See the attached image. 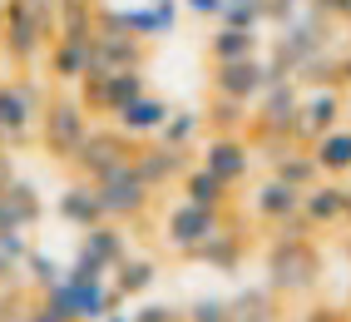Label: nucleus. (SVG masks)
I'll return each instance as SVG.
<instances>
[{"mask_svg": "<svg viewBox=\"0 0 351 322\" xmlns=\"http://www.w3.org/2000/svg\"><path fill=\"white\" fill-rule=\"evenodd\" d=\"M302 218H307L312 228L341 223L346 218V189H341V183H312V189L302 194Z\"/></svg>", "mask_w": 351, "mask_h": 322, "instance_id": "4be33fe9", "label": "nucleus"}, {"mask_svg": "<svg viewBox=\"0 0 351 322\" xmlns=\"http://www.w3.org/2000/svg\"><path fill=\"white\" fill-rule=\"evenodd\" d=\"M297 119H302V89H297V80H272L263 95H257V134L297 139Z\"/></svg>", "mask_w": 351, "mask_h": 322, "instance_id": "f8f14e48", "label": "nucleus"}, {"mask_svg": "<svg viewBox=\"0 0 351 322\" xmlns=\"http://www.w3.org/2000/svg\"><path fill=\"white\" fill-rule=\"evenodd\" d=\"M183 10L198 15V20H218L223 15V0H183Z\"/></svg>", "mask_w": 351, "mask_h": 322, "instance_id": "ea45409f", "label": "nucleus"}, {"mask_svg": "<svg viewBox=\"0 0 351 322\" xmlns=\"http://www.w3.org/2000/svg\"><path fill=\"white\" fill-rule=\"evenodd\" d=\"M45 60H50V75H55L60 84H80V80L89 75V40H64V35H55Z\"/></svg>", "mask_w": 351, "mask_h": 322, "instance_id": "412c9836", "label": "nucleus"}, {"mask_svg": "<svg viewBox=\"0 0 351 322\" xmlns=\"http://www.w3.org/2000/svg\"><path fill=\"white\" fill-rule=\"evenodd\" d=\"M89 129L95 124H89V109H84L80 95H55L45 104V114H40V144L55 159H75L80 144L89 139Z\"/></svg>", "mask_w": 351, "mask_h": 322, "instance_id": "39448f33", "label": "nucleus"}, {"mask_svg": "<svg viewBox=\"0 0 351 322\" xmlns=\"http://www.w3.org/2000/svg\"><path fill=\"white\" fill-rule=\"evenodd\" d=\"M208 55L213 65H228V60H252L257 55V30H232V25H218L213 40H208Z\"/></svg>", "mask_w": 351, "mask_h": 322, "instance_id": "a878e982", "label": "nucleus"}, {"mask_svg": "<svg viewBox=\"0 0 351 322\" xmlns=\"http://www.w3.org/2000/svg\"><path fill=\"white\" fill-rule=\"evenodd\" d=\"M10 228H25V223H20V209L10 203V194L0 189V233H10Z\"/></svg>", "mask_w": 351, "mask_h": 322, "instance_id": "58836bf2", "label": "nucleus"}, {"mask_svg": "<svg viewBox=\"0 0 351 322\" xmlns=\"http://www.w3.org/2000/svg\"><path fill=\"white\" fill-rule=\"evenodd\" d=\"M25 258H30V238L25 228H10L0 233V288H15L20 273H25Z\"/></svg>", "mask_w": 351, "mask_h": 322, "instance_id": "c85d7f7f", "label": "nucleus"}, {"mask_svg": "<svg viewBox=\"0 0 351 322\" xmlns=\"http://www.w3.org/2000/svg\"><path fill=\"white\" fill-rule=\"evenodd\" d=\"M169 114H173V109L163 104L158 95H149V89H144L134 104H124L119 114H114V124H119L129 139H158V129H163V119H169Z\"/></svg>", "mask_w": 351, "mask_h": 322, "instance_id": "a211bd4d", "label": "nucleus"}, {"mask_svg": "<svg viewBox=\"0 0 351 322\" xmlns=\"http://www.w3.org/2000/svg\"><path fill=\"white\" fill-rule=\"evenodd\" d=\"M25 278L45 292V288H55V283L64 278V268L50 258V253H35V248H30V258H25Z\"/></svg>", "mask_w": 351, "mask_h": 322, "instance_id": "72a5a7b5", "label": "nucleus"}, {"mask_svg": "<svg viewBox=\"0 0 351 322\" xmlns=\"http://www.w3.org/2000/svg\"><path fill=\"white\" fill-rule=\"evenodd\" d=\"M15 179V164H10V154L5 149H0V189H5V183Z\"/></svg>", "mask_w": 351, "mask_h": 322, "instance_id": "37998d69", "label": "nucleus"}, {"mask_svg": "<svg viewBox=\"0 0 351 322\" xmlns=\"http://www.w3.org/2000/svg\"><path fill=\"white\" fill-rule=\"evenodd\" d=\"M104 322H134V312H109Z\"/></svg>", "mask_w": 351, "mask_h": 322, "instance_id": "c03bdc74", "label": "nucleus"}, {"mask_svg": "<svg viewBox=\"0 0 351 322\" xmlns=\"http://www.w3.org/2000/svg\"><path fill=\"white\" fill-rule=\"evenodd\" d=\"M302 322H346V317H341L337 308H312V312L302 317Z\"/></svg>", "mask_w": 351, "mask_h": 322, "instance_id": "79ce46f5", "label": "nucleus"}, {"mask_svg": "<svg viewBox=\"0 0 351 322\" xmlns=\"http://www.w3.org/2000/svg\"><path fill=\"white\" fill-rule=\"evenodd\" d=\"M183 198H193V203H203V209H228L232 203V183H223L213 169H189L183 174Z\"/></svg>", "mask_w": 351, "mask_h": 322, "instance_id": "b1692460", "label": "nucleus"}, {"mask_svg": "<svg viewBox=\"0 0 351 322\" xmlns=\"http://www.w3.org/2000/svg\"><path fill=\"white\" fill-rule=\"evenodd\" d=\"M178 10H183V0H144V5H114L119 25L134 30L138 40H163V35H173Z\"/></svg>", "mask_w": 351, "mask_h": 322, "instance_id": "ddd939ff", "label": "nucleus"}, {"mask_svg": "<svg viewBox=\"0 0 351 322\" xmlns=\"http://www.w3.org/2000/svg\"><path fill=\"white\" fill-rule=\"evenodd\" d=\"M223 214L228 209H203V203H193V198H178L173 209H169V218H163V243L169 248H178L183 258L198 248V243H208L213 233H223Z\"/></svg>", "mask_w": 351, "mask_h": 322, "instance_id": "1a4fd4ad", "label": "nucleus"}, {"mask_svg": "<svg viewBox=\"0 0 351 322\" xmlns=\"http://www.w3.org/2000/svg\"><path fill=\"white\" fill-rule=\"evenodd\" d=\"M80 258L84 263H95L99 273H114L124 258H129V233H124V223H95V228H84V238H80Z\"/></svg>", "mask_w": 351, "mask_h": 322, "instance_id": "4468645a", "label": "nucleus"}, {"mask_svg": "<svg viewBox=\"0 0 351 322\" xmlns=\"http://www.w3.org/2000/svg\"><path fill=\"white\" fill-rule=\"evenodd\" d=\"M109 278H114V288H119L124 297H138V292H149V288L158 283V263H154V258H134V253H129V258L114 268Z\"/></svg>", "mask_w": 351, "mask_h": 322, "instance_id": "cd10ccee", "label": "nucleus"}, {"mask_svg": "<svg viewBox=\"0 0 351 322\" xmlns=\"http://www.w3.org/2000/svg\"><path fill=\"white\" fill-rule=\"evenodd\" d=\"M55 30V20L35 10L30 0H5V15H0V40H5V55L15 65H35L50 55V35Z\"/></svg>", "mask_w": 351, "mask_h": 322, "instance_id": "7ed1b4c3", "label": "nucleus"}, {"mask_svg": "<svg viewBox=\"0 0 351 322\" xmlns=\"http://www.w3.org/2000/svg\"><path fill=\"white\" fill-rule=\"evenodd\" d=\"M252 322H272V317H252Z\"/></svg>", "mask_w": 351, "mask_h": 322, "instance_id": "49530a36", "label": "nucleus"}, {"mask_svg": "<svg viewBox=\"0 0 351 322\" xmlns=\"http://www.w3.org/2000/svg\"><path fill=\"white\" fill-rule=\"evenodd\" d=\"M189 322H238V317H232V303H223V297H198L189 308Z\"/></svg>", "mask_w": 351, "mask_h": 322, "instance_id": "c9c22d12", "label": "nucleus"}, {"mask_svg": "<svg viewBox=\"0 0 351 322\" xmlns=\"http://www.w3.org/2000/svg\"><path fill=\"white\" fill-rule=\"evenodd\" d=\"M208 119L218 124V134H238V129L247 124V104H238V100H223V95H213V109H208Z\"/></svg>", "mask_w": 351, "mask_h": 322, "instance_id": "473e14b6", "label": "nucleus"}, {"mask_svg": "<svg viewBox=\"0 0 351 322\" xmlns=\"http://www.w3.org/2000/svg\"><path fill=\"white\" fill-rule=\"evenodd\" d=\"M317 273H322V258L312 253L307 238L277 233V243L267 248V288L272 292H312Z\"/></svg>", "mask_w": 351, "mask_h": 322, "instance_id": "423d86ee", "label": "nucleus"}, {"mask_svg": "<svg viewBox=\"0 0 351 322\" xmlns=\"http://www.w3.org/2000/svg\"><path fill=\"white\" fill-rule=\"evenodd\" d=\"M45 104H50V95H45V84L30 80V75L0 84V144H25L35 134V124H40Z\"/></svg>", "mask_w": 351, "mask_h": 322, "instance_id": "20e7f679", "label": "nucleus"}, {"mask_svg": "<svg viewBox=\"0 0 351 322\" xmlns=\"http://www.w3.org/2000/svg\"><path fill=\"white\" fill-rule=\"evenodd\" d=\"M272 179H282V183H292V189H312V183L322 179V164H317V154L307 149H287L282 159L272 164Z\"/></svg>", "mask_w": 351, "mask_h": 322, "instance_id": "bb28decb", "label": "nucleus"}, {"mask_svg": "<svg viewBox=\"0 0 351 322\" xmlns=\"http://www.w3.org/2000/svg\"><path fill=\"white\" fill-rule=\"evenodd\" d=\"M45 303L64 312L69 322H104L109 312H119L129 297L114 288V278H89L80 268H64V278L55 288H45Z\"/></svg>", "mask_w": 351, "mask_h": 322, "instance_id": "f257e3e1", "label": "nucleus"}, {"mask_svg": "<svg viewBox=\"0 0 351 322\" xmlns=\"http://www.w3.org/2000/svg\"><path fill=\"white\" fill-rule=\"evenodd\" d=\"M198 134H203V114H198V109H173L169 119H163V129H158V144L189 149Z\"/></svg>", "mask_w": 351, "mask_h": 322, "instance_id": "c756f323", "label": "nucleus"}, {"mask_svg": "<svg viewBox=\"0 0 351 322\" xmlns=\"http://www.w3.org/2000/svg\"><path fill=\"white\" fill-rule=\"evenodd\" d=\"M302 194L307 189H292V183H282V179H267L263 189L252 194V214L267 218V223H287V218L302 214Z\"/></svg>", "mask_w": 351, "mask_h": 322, "instance_id": "6ab92c4d", "label": "nucleus"}, {"mask_svg": "<svg viewBox=\"0 0 351 322\" xmlns=\"http://www.w3.org/2000/svg\"><path fill=\"white\" fill-rule=\"evenodd\" d=\"M149 89V75L138 70H114V75H89V80H80V100H84V109L89 114H119L124 104H134L138 95Z\"/></svg>", "mask_w": 351, "mask_h": 322, "instance_id": "9d476101", "label": "nucleus"}, {"mask_svg": "<svg viewBox=\"0 0 351 322\" xmlns=\"http://www.w3.org/2000/svg\"><path fill=\"white\" fill-rule=\"evenodd\" d=\"M341 114H346V100H341V89H337V84L317 89V95H307V100H302L297 139H322L326 129H337V124H341Z\"/></svg>", "mask_w": 351, "mask_h": 322, "instance_id": "dca6fc26", "label": "nucleus"}, {"mask_svg": "<svg viewBox=\"0 0 351 322\" xmlns=\"http://www.w3.org/2000/svg\"><path fill=\"white\" fill-rule=\"evenodd\" d=\"M134 169L144 174L149 189H169V183H183V174H189V149L154 144V149H144V154H134Z\"/></svg>", "mask_w": 351, "mask_h": 322, "instance_id": "f3484780", "label": "nucleus"}, {"mask_svg": "<svg viewBox=\"0 0 351 322\" xmlns=\"http://www.w3.org/2000/svg\"><path fill=\"white\" fill-rule=\"evenodd\" d=\"M0 55H5V40H0Z\"/></svg>", "mask_w": 351, "mask_h": 322, "instance_id": "de8ad7c7", "label": "nucleus"}, {"mask_svg": "<svg viewBox=\"0 0 351 322\" xmlns=\"http://www.w3.org/2000/svg\"><path fill=\"white\" fill-rule=\"evenodd\" d=\"M307 5H317L322 15H332V20H351V0H307Z\"/></svg>", "mask_w": 351, "mask_h": 322, "instance_id": "a19ab883", "label": "nucleus"}, {"mask_svg": "<svg viewBox=\"0 0 351 322\" xmlns=\"http://www.w3.org/2000/svg\"><path fill=\"white\" fill-rule=\"evenodd\" d=\"M326 50H332V15H322L317 5H307V10H297L287 25H282V35L272 40V60L267 65H272L277 75L297 80L302 65H312Z\"/></svg>", "mask_w": 351, "mask_h": 322, "instance_id": "f03ea898", "label": "nucleus"}, {"mask_svg": "<svg viewBox=\"0 0 351 322\" xmlns=\"http://www.w3.org/2000/svg\"><path fill=\"white\" fill-rule=\"evenodd\" d=\"M124 164H134V139L114 124V129H89V139L80 144V154L69 159V169H75L80 179H104V174H114V169H124Z\"/></svg>", "mask_w": 351, "mask_h": 322, "instance_id": "6e6552de", "label": "nucleus"}, {"mask_svg": "<svg viewBox=\"0 0 351 322\" xmlns=\"http://www.w3.org/2000/svg\"><path fill=\"white\" fill-rule=\"evenodd\" d=\"M203 169H213L223 183H238L247 179V169H252V149L238 139V134H213V139L203 144Z\"/></svg>", "mask_w": 351, "mask_h": 322, "instance_id": "2eb2a0df", "label": "nucleus"}, {"mask_svg": "<svg viewBox=\"0 0 351 322\" xmlns=\"http://www.w3.org/2000/svg\"><path fill=\"white\" fill-rule=\"evenodd\" d=\"M272 80H287V75H277L272 65H263V55H252V60H228V65H213V95L223 100H238V104H252Z\"/></svg>", "mask_w": 351, "mask_h": 322, "instance_id": "9b49d317", "label": "nucleus"}, {"mask_svg": "<svg viewBox=\"0 0 351 322\" xmlns=\"http://www.w3.org/2000/svg\"><path fill=\"white\" fill-rule=\"evenodd\" d=\"M346 218H351V189H346Z\"/></svg>", "mask_w": 351, "mask_h": 322, "instance_id": "a18cd8bd", "label": "nucleus"}, {"mask_svg": "<svg viewBox=\"0 0 351 322\" xmlns=\"http://www.w3.org/2000/svg\"><path fill=\"white\" fill-rule=\"evenodd\" d=\"M272 288H247V292H238L232 297V317L238 322H252V317H272Z\"/></svg>", "mask_w": 351, "mask_h": 322, "instance_id": "7c9ffc66", "label": "nucleus"}, {"mask_svg": "<svg viewBox=\"0 0 351 322\" xmlns=\"http://www.w3.org/2000/svg\"><path fill=\"white\" fill-rule=\"evenodd\" d=\"M218 25H232V30H263V5H223Z\"/></svg>", "mask_w": 351, "mask_h": 322, "instance_id": "f704fd0d", "label": "nucleus"}, {"mask_svg": "<svg viewBox=\"0 0 351 322\" xmlns=\"http://www.w3.org/2000/svg\"><path fill=\"white\" fill-rule=\"evenodd\" d=\"M189 258L213 263V268H223V273H238L243 258H247V233H243V228H223V233H213L208 243H198Z\"/></svg>", "mask_w": 351, "mask_h": 322, "instance_id": "aec40b11", "label": "nucleus"}, {"mask_svg": "<svg viewBox=\"0 0 351 322\" xmlns=\"http://www.w3.org/2000/svg\"><path fill=\"white\" fill-rule=\"evenodd\" d=\"M312 154H317L322 174H351V124H337L322 139H312Z\"/></svg>", "mask_w": 351, "mask_h": 322, "instance_id": "393cba45", "label": "nucleus"}, {"mask_svg": "<svg viewBox=\"0 0 351 322\" xmlns=\"http://www.w3.org/2000/svg\"><path fill=\"white\" fill-rule=\"evenodd\" d=\"M60 218L75 223V228H95V223H104V214H99V194H95V183H89V179L69 183V189L60 194Z\"/></svg>", "mask_w": 351, "mask_h": 322, "instance_id": "5701e85b", "label": "nucleus"}, {"mask_svg": "<svg viewBox=\"0 0 351 322\" xmlns=\"http://www.w3.org/2000/svg\"><path fill=\"white\" fill-rule=\"evenodd\" d=\"M297 10H302V0H263V20L267 25H287Z\"/></svg>", "mask_w": 351, "mask_h": 322, "instance_id": "e433bc0d", "label": "nucleus"}, {"mask_svg": "<svg viewBox=\"0 0 351 322\" xmlns=\"http://www.w3.org/2000/svg\"><path fill=\"white\" fill-rule=\"evenodd\" d=\"M134 322H189V312H178V308H163V303H154V308H138V312H134Z\"/></svg>", "mask_w": 351, "mask_h": 322, "instance_id": "4c0bfd02", "label": "nucleus"}, {"mask_svg": "<svg viewBox=\"0 0 351 322\" xmlns=\"http://www.w3.org/2000/svg\"><path fill=\"white\" fill-rule=\"evenodd\" d=\"M95 194H99V214H104L109 223H129V218H138V214L149 209V198H154V189L144 183V174H138L134 164H124V169H114V174L95 179Z\"/></svg>", "mask_w": 351, "mask_h": 322, "instance_id": "0eeeda50", "label": "nucleus"}, {"mask_svg": "<svg viewBox=\"0 0 351 322\" xmlns=\"http://www.w3.org/2000/svg\"><path fill=\"white\" fill-rule=\"evenodd\" d=\"M5 194H10V203L20 209V223H25V228H35V223H40V214H45L40 194L30 189V183H20V179H10V183H5Z\"/></svg>", "mask_w": 351, "mask_h": 322, "instance_id": "2f4dec72", "label": "nucleus"}]
</instances>
